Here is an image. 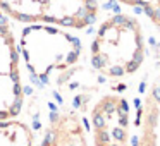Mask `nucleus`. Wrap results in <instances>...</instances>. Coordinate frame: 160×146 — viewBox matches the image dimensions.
<instances>
[{
  "label": "nucleus",
  "instance_id": "nucleus-1",
  "mask_svg": "<svg viewBox=\"0 0 160 146\" xmlns=\"http://www.w3.org/2000/svg\"><path fill=\"white\" fill-rule=\"evenodd\" d=\"M143 35L138 19L126 14L108 17L91 45V64L110 77L131 74L143 62Z\"/></svg>",
  "mask_w": 160,
  "mask_h": 146
},
{
  "label": "nucleus",
  "instance_id": "nucleus-2",
  "mask_svg": "<svg viewBox=\"0 0 160 146\" xmlns=\"http://www.w3.org/2000/svg\"><path fill=\"white\" fill-rule=\"evenodd\" d=\"M22 53L35 55L26 59V66L43 83H50V74L67 66H74L81 55L78 38L57 28L33 24L22 31Z\"/></svg>",
  "mask_w": 160,
  "mask_h": 146
},
{
  "label": "nucleus",
  "instance_id": "nucleus-3",
  "mask_svg": "<svg viewBox=\"0 0 160 146\" xmlns=\"http://www.w3.org/2000/svg\"><path fill=\"white\" fill-rule=\"evenodd\" d=\"M0 11L28 24H59L83 29L98 16L97 0H0Z\"/></svg>",
  "mask_w": 160,
  "mask_h": 146
},
{
  "label": "nucleus",
  "instance_id": "nucleus-4",
  "mask_svg": "<svg viewBox=\"0 0 160 146\" xmlns=\"http://www.w3.org/2000/svg\"><path fill=\"white\" fill-rule=\"evenodd\" d=\"M21 110V84L18 71V50L7 16L0 11V120Z\"/></svg>",
  "mask_w": 160,
  "mask_h": 146
},
{
  "label": "nucleus",
  "instance_id": "nucleus-5",
  "mask_svg": "<svg viewBox=\"0 0 160 146\" xmlns=\"http://www.w3.org/2000/svg\"><path fill=\"white\" fill-rule=\"evenodd\" d=\"M131 7H138L160 28V0H117Z\"/></svg>",
  "mask_w": 160,
  "mask_h": 146
}]
</instances>
